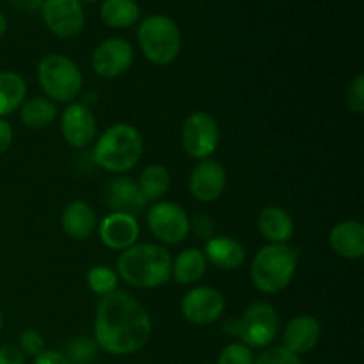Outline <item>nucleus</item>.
Segmentation results:
<instances>
[{
	"label": "nucleus",
	"instance_id": "nucleus-31",
	"mask_svg": "<svg viewBox=\"0 0 364 364\" xmlns=\"http://www.w3.org/2000/svg\"><path fill=\"white\" fill-rule=\"evenodd\" d=\"M345 102H347V107L350 109V112H364V75H358V77L352 80V84L348 85Z\"/></svg>",
	"mask_w": 364,
	"mask_h": 364
},
{
	"label": "nucleus",
	"instance_id": "nucleus-24",
	"mask_svg": "<svg viewBox=\"0 0 364 364\" xmlns=\"http://www.w3.org/2000/svg\"><path fill=\"white\" fill-rule=\"evenodd\" d=\"M27 82L14 71H0V119L23 105Z\"/></svg>",
	"mask_w": 364,
	"mask_h": 364
},
{
	"label": "nucleus",
	"instance_id": "nucleus-37",
	"mask_svg": "<svg viewBox=\"0 0 364 364\" xmlns=\"http://www.w3.org/2000/svg\"><path fill=\"white\" fill-rule=\"evenodd\" d=\"M13 2H14V6L20 7V9H23V11H38V9H41V6L45 0H13Z\"/></svg>",
	"mask_w": 364,
	"mask_h": 364
},
{
	"label": "nucleus",
	"instance_id": "nucleus-25",
	"mask_svg": "<svg viewBox=\"0 0 364 364\" xmlns=\"http://www.w3.org/2000/svg\"><path fill=\"white\" fill-rule=\"evenodd\" d=\"M57 114H59V110H57V105L52 100L36 96V98L27 100L21 105L20 117L27 128L41 130V128H46L48 124H52L55 121Z\"/></svg>",
	"mask_w": 364,
	"mask_h": 364
},
{
	"label": "nucleus",
	"instance_id": "nucleus-36",
	"mask_svg": "<svg viewBox=\"0 0 364 364\" xmlns=\"http://www.w3.org/2000/svg\"><path fill=\"white\" fill-rule=\"evenodd\" d=\"M11 144H13V128L6 119H0V155H4Z\"/></svg>",
	"mask_w": 364,
	"mask_h": 364
},
{
	"label": "nucleus",
	"instance_id": "nucleus-8",
	"mask_svg": "<svg viewBox=\"0 0 364 364\" xmlns=\"http://www.w3.org/2000/svg\"><path fill=\"white\" fill-rule=\"evenodd\" d=\"M219 124L208 112H192L181 127V144L188 156L198 160L210 159L219 146Z\"/></svg>",
	"mask_w": 364,
	"mask_h": 364
},
{
	"label": "nucleus",
	"instance_id": "nucleus-19",
	"mask_svg": "<svg viewBox=\"0 0 364 364\" xmlns=\"http://www.w3.org/2000/svg\"><path fill=\"white\" fill-rule=\"evenodd\" d=\"M206 262L223 270H237L245 263V249L237 238L220 235L206 240L205 245Z\"/></svg>",
	"mask_w": 364,
	"mask_h": 364
},
{
	"label": "nucleus",
	"instance_id": "nucleus-40",
	"mask_svg": "<svg viewBox=\"0 0 364 364\" xmlns=\"http://www.w3.org/2000/svg\"><path fill=\"white\" fill-rule=\"evenodd\" d=\"M4 327V316H2V311H0V331H2Z\"/></svg>",
	"mask_w": 364,
	"mask_h": 364
},
{
	"label": "nucleus",
	"instance_id": "nucleus-1",
	"mask_svg": "<svg viewBox=\"0 0 364 364\" xmlns=\"http://www.w3.org/2000/svg\"><path fill=\"white\" fill-rule=\"evenodd\" d=\"M151 318L144 306L127 291H114L98 302L95 341L112 355H130L151 338Z\"/></svg>",
	"mask_w": 364,
	"mask_h": 364
},
{
	"label": "nucleus",
	"instance_id": "nucleus-38",
	"mask_svg": "<svg viewBox=\"0 0 364 364\" xmlns=\"http://www.w3.org/2000/svg\"><path fill=\"white\" fill-rule=\"evenodd\" d=\"M6 31H7V18H6V14L0 11V38L6 34Z\"/></svg>",
	"mask_w": 364,
	"mask_h": 364
},
{
	"label": "nucleus",
	"instance_id": "nucleus-12",
	"mask_svg": "<svg viewBox=\"0 0 364 364\" xmlns=\"http://www.w3.org/2000/svg\"><path fill=\"white\" fill-rule=\"evenodd\" d=\"M134 63V48L123 38H109L96 46L92 53V70L102 78H116L127 73Z\"/></svg>",
	"mask_w": 364,
	"mask_h": 364
},
{
	"label": "nucleus",
	"instance_id": "nucleus-13",
	"mask_svg": "<svg viewBox=\"0 0 364 364\" xmlns=\"http://www.w3.org/2000/svg\"><path fill=\"white\" fill-rule=\"evenodd\" d=\"M64 141L73 148H85L96 137V117L85 103H70L60 116Z\"/></svg>",
	"mask_w": 364,
	"mask_h": 364
},
{
	"label": "nucleus",
	"instance_id": "nucleus-35",
	"mask_svg": "<svg viewBox=\"0 0 364 364\" xmlns=\"http://www.w3.org/2000/svg\"><path fill=\"white\" fill-rule=\"evenodd\" d=\"M34 364H71L63 352L57 350H43L41 354L36 355Z\"/></svg>",
	"mask_w": 364,
	"mask_h": 364
},
{
	"label": "nucleus",
	"instance_id": "nucleus-21",
	"mask_svg": "<svg viewBox=\"0 0 364 364\" xmlns=\"http://www.w3.org/2000/svg\"><path fill=\"white\" fill-rule=\"evenodd\" d=\"M63 231L73 240H87L96 230V213L85 201H73L63 210L60 215Z\"/></svg>",
	"mask_w": 364,
	"mask_h": 364
},
{
	"label": "nucleus",
	"instance_id": "nucleus-11",
	"mask_svg": "<svg viewBox=\"0 0 364 364\" xmlns=\"http://www.w3.org/2000/svg\"><path fill=\"white\" fill-rule=\"evenodd\" d=\"M226 302L223 294L212 287H196L181 299V315L194 326H210L223 316Z\"/></svg>",
	"mask_w": 364,
	"mask_h": 364
},
{
	"label": "nucleus",
	"instance_id": "nucleus-9",
	"mask_svg": "<svg viewBox=\"0 0 364 364\" xmlns=\"http://www.w3.org/2000/svg\"><path fill=\"white\" fill-rule=\"evenodd\" d=\"M146 220L153 237L162 244L176 245L191 233V217L176 203H156L148 210Z\"/></svg>",
	"mask_w": 364,
	"mask_h": 364
},
{
	"label": "nucleus",
	"instance_id": "nucleus-14",
	"mask_svg": "<svg viewBox=\"0 0 364 364\" xmlns=\"http://www.w3.org/2000/svg\"><path fill=\"white\" fill-rule=\"evenodd\" d=\"M191 194L201 203H213L226 188V171L217 160H201L188 178Z\"/></svg>",
	"mask_w": 364,
	"mask_h": 364
},
{
	"label": "nucleus",
	"instance_id": "nucleus-17",
	"mask_svg": "<svg viewBox=\"0 0 364 364\" xmlns=\"http://www.w3.org/2000/svg\"><path fill=\"white\" fill-rule=\"evenodd\" d=\"M322 327L316 316L299 315L288 322L283 333V347L291 354H308L318 345Z\"/></svg>",
	"mask_w": 364,
	"mask_h": 364
},
{
	"label": "nucleus",
	"instance_id": "nucleus-23",
	"mask_svg": "<svg viewBox=\"0 0 364 364\" xmlns=\"http://www.w3.org/2000/svg\"><path fill=\"white\" fill-rule=\"evenodd\" d=\"M102 21L110 28L134 27L141 18V7L135 0H103L100 7Z\"/></svg>",
	"mask_w": 364,
	"mask_h": 364
},
{
	"label": "nucleus",
	"instance_id": "nucleus-22",
	"mask_svg": "<svg viewBox=\"0 0 364 364\" xmlns=\"http://www.w3.org/2000/svg\"><path fill=\"white\" fill-rule=\"evenodd\" d=\"M206 269H208V262H206L205 252L191 247L176 256V259L173 262L171 277L178 284H194L199 279H203Z\"/></svg>",
	"mask_w": 364,
	"mask_h": 364
},
{
	"label": "nucleus",
	"instance_id": "nucleus-30",
	"mask_svg": "<svg viewBox=\"0 0 364 364\" xmlns=\"http://www.w3.org/2000/svg\"><path fill=\"white\" fill-rule=\"evenodd\" d=\"M255 364H304L301 355L291 354L284 347H270L255 359Z\"/></svg>",
	"mask_w": 364,
	"mask_h": 364
},
{
	"label": "nucleus",
	"instance_id": "nucleus-29",
	"mask_svg": "<svg viewBox=\"0 0 364 364\" xmlns=\"http://www.w3.org/2000/svg\"><path fill=\"white\" fill-rule=\"evenodd\" d=\"M217 364H255V355L247 345L235 341L220 352Z\"/></svg>",
	"mask_w": 364,
	"mask_h": 364
},
{
	"label": "nucleus",
	"instance_id": "nucleus-7",
	"mask_svg": "<svg viewBox=\"0 0 364 364\" xmlns=\"http://www.w3.org/2000/svg\"><path fill=\"white\" fill-rule=\"evenodd\" d=\"M226 333L240 338L249 348L269 347L279 331V315L269 302H255L247 306L240 318L228 320L223 327Z\"/></svg>",
	"mask_w": 364,
	"mask_h": 364
},
{
	"label": "nucleus",
	"instance_id": "nucleus-16",
	"mask_svg": "<svg viewBox=\"0 0 364 364\" xmlns=\"http://www.w3.org/2000/svg\"><path fill=\"white\" fill-rule=\"evenodd\" d=\"M105 203L112 213H127L132 217H137L148 208V201L142 196L137 181L124 176L107 183Z\"/></svg>",
	"mask_w": 364,
	"mask_h": 364
},
{
	"label": "nucleus",
	"instance_id": "nucleus-4",
	"mask_svg": "<svg viewBox=\"0 0 364 364\" xmlns=\"http://www.w3.org/2000/svg\"><path fill=\"white\" fill-rule=\"evenodd\" d=\"M142 148V135L137 128L127 123H117L107 128L96 141L92 156L107 173L123 174L137 166Z\"/></svg>",
	"mask_w": 364,
	"mask_h": 364
},
{
	"label": "nucleus",
	"instance_id": "nucleus-32",
	"mask_svg": "<svg viewBox=\"0 0 364 364\" xmlns=\"http://www.w3.org/2000/svg\"><path fill=\"white\" fill-rule=\"evenodd\" d=\"M20 350L23 352L25 355H31V358H36V355L41 354L45 348V338L41 336V333L34 329H27L20 334Z\"/></svg>",
	"mask_w": 364,
	"mask_h": 364
},
{
	"label": "nucleus",
	"instance_id": "nucleus-5",
	"mask_svg": "<svg viewBox=\"0 0 364 364\" xmlns=\"http://www.w3.org/2000/svg\"><path fill=\"white\" fill-rule=\"evenodd\" d=\"M139 46L149 63L167 66L174 63L181 52V32L173 18L166 14H151L139 23Z\"/></svg>",
	"mask_w": 364,
	"mask_h": 364
},
{
	"label": "nucleus",
	"instance_id": "nucleus-20",
	"mask_svg": "<svg viewBox=\"0 0 364 364\" xmlns=\"http://www.w3.org/2000/svg\"><path fill=\"white\" fill-rule=\"evenodd\" d=\"M258 231L270 244H288L294 237L295 224L284 208L267 206L258 215Z\"/></svg>",
	"mask_w": 364,
	"mask_h": 364
},
{
	"label": "nucleus",
	"instance_id": "nucleus-15",
	"mask_svg": "<svg viewBox=\"0 0 364 364\" xmlns=\"http://www.w3.org/2000/svg\"><path fill=\"white\" fill-rule=\"evenodd\" d=\"M100 240L112 251H127L137 244L141 228L137 217L127 213H109L98 226Z\"/></svg>",
	"mask_w": 364,
	"mask_h": 364
},
{
	"label": "nucleus",
	"instance_id": "nucleus-6",
	"mask_svg": "<svg viewBox=\"0 0 364 364\" xmlns=\"http://www.w3.org/2000/svg\"><path fill=\"white\" fill-rule=\"evenodd\" d=\"M38 80L48 98L57 103H70L80 95V70L70 57L63 53H48L38 64Z\"/></svg>",
	"mask_w": 364,
	"mask_h": 364
},
{
	"label": "nucleus",
	"instance_id": "nucleus-10",
	"mask_svg": "<svg viewBox=\"0 0 364 364\" xmlns=\"http://www.w3.org/2000/svg\"><path fill=\"white\" fill-rule=\"evenodd\" d=\"M41 16L46 28L64 39L78 36L85 25L84 7L78 0H45Z\"/></svg>",
	"mask_w": 364,
	"mask_h": 364
},
{
	"label": "nucleus",
	"instance_id": "nucleus-33",
	"mask_svg": "<svg viewBox=\"0 0 364 364\" xmlns=\"http://www.w3.org/2000/svg\"><path fill=\"white\" fill-rule=\"evenodd\" d=\"M191 230L194 231V235L201 240H210L213 237V230H215V224L213 219L205 212L196 213L191 219Z\"/></svg>",
	"mask_w": 364,
	"mask_h": 364
},
{
	"label": "nucleus",
	"instance_id": "nucleus-26",
	"mask_svg": "<svg viewBox=\"0 0 364 364\" xmlns=\"http://www.w3.org/2000/svg\"><path fill=\"white\" fill-rule=\"evenodd\" d=\"M137 183L146 201H156V199H160L169 191L171 174L167 167L162 166V164H151V166H148L142 171Z\"/></svg>",
	"mask_w": 364,
	"mask_h": 364
},
{
	"label": "nucleus",
	"instance_id": "nucleus-34",
	"mask_svg": "<svg viewBox=\"0 0 364 364\" xmlns=\"http://www.w3.org/2000/svg\"><path fill=\"white\" fill-rule=\"evenodd\" d=\"M0 364H25V354L20 347L4 345L0 347Z\"/></svg>",
	"mask_w": 364,
	"mask_h": 364
},
{
	"label": "nucleus",
	"instance_id": "nucleus-18",
	"mask_svg": "<svg viewBox=\"0 0 364 364\" xmlns=\"http://www.w3.org/2000/svg\"><path fill=\"white\" fill-rule=\"evenodd\" d=\"M329 245L340 258L361 259L364 256V226L359 220H341L329 233Z\"/></svg>",
	"mask_w": 364,
	"mask_h": 364
},
{
	"label": "nucleus",
	"instance_id": "nucleus-39",
	"mask_svg": "<svg viewBox=\"0 0 364 364\" xmlns=\"http://www.w3.org/2000/svg\"><path fill=\"white\" fill-rule=\"evenodd\" d=\"M80 4H92V2H98V0H78Z\"/></svg>",
	"mask_w": 364,
	"mask_h": 364
},
{
	"label": "nucleus",
	"instance_id": "nucleus-27",
	"mask_svg": "<svg viewBox=\"0 0 364 364\" xmlns=\"http://www.w3.org/2000/svg\"><path fill=\"white\" fill-rule=\"evenodd\" d=\"M85 281H87V287L92 294L100 295V297H105V295L117 291L119 276H117V272H114L110 267L96 265L87 270Z\"/></svg>",
	"mask_w": 364,
	"mask_h": 364
},
{
	"label": "nucleus",
	"instance_id": "nucleus-28",
	"mask_svg": "<svg viewBox=\"0 0 364 364\" xmlns=\"http://www.w3.org/2000/svg\"><path fill=\"white\" fill-rule=\"evenodd\" d=\"M98 345L91 338H77L66 347V359L71 364H89L96 358Z\"/></svg>",
	"mask_w": 364,
	"mask_h": 364
},
{
	"label": "nucleus",
	"instance_id": "nucleus-2",
	"mask_svg": "<svg viewBox=\"0 0 364 364\" xmlns=\"http://www.w3.org/2000/svg\"><path fill=\"white\" fill-rule=\"evenodd\" d=\"M173 258L166 245L135 244L117 258V276L127 284L141 290L169 283Z\"/></svg>",
	"mask_w": 364,
	"mask_h": 364
},
{
	"label": "nucleus",
	"instance_id": "nucleus-3",
	"mask_svg": "<svg viewBox=\"0 0 364 364\" xmlns=\"http://www.w3.org/2000/svg\"><path fill=\"white\" fill-rule=\"evenodd\" d=\"M301 252L290 244H269L256 252L251 265V279L262 294L283 291L297 272Z\"/></svg>",
	"mask_w": 364,
	"mask_h": 364
}]
</instances>
